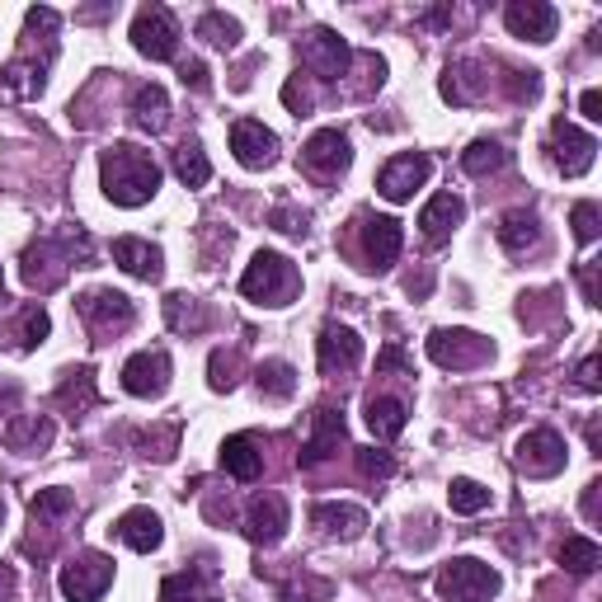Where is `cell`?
<instances>
[{"instance_id": "obj_1", "label": "cell", "mask_w": 602, "mask_h": 602, "mask_svg": "<svg viewBox=\"0 0 602 602\" xmlns=\"http://www.w3.org/2000/svg\"><path fill=\"white\" fill-rule=\"evenodd\" d=\"M99 184H104V198L118 208H142L155 198L160 189V165L132 142H113L104 155H99Z\"/></svg>"}, {"instance_id": "obj_2", "label": "cell", "mask_w": 602, "mask_h": 602, "mask_svg": "<svg viewBox=\"0 0 602 602\" xmlns=\"http://www.w3.org/2000/svg\"><path fill=\"white\" fill-rule=\"evenodd\" d=\"M297 288H301V278L292 269V259L278 254V250H259L250 259V269L240 273V292H245L250 301H264V307H288V301L297 297Z\"/></svg>"}, {"instance_id": "obj_3", "label": "cell", "mask_w": 602, "mask_h": 602, "mask_svg": "<svg viewBox=\"0 0 602 602\" xmlns=\"http://www.w3.org/2000/svg\"><path fill=\"white\" fill-rule=\"evenodd\" d=\"M433 593L448 602H490L499 593V570L475 555H456L433 574Z\"/></svg>"}, {"instance_id": "obj_4", "label": "cell", "mask_w": 602, "mask_h": 602, "mask_svg": "<svg viewBox=\"0 0 602 602\" xmlns=\"http://www.w3.org/2000/svg\"><path fill=\"white\" fill-rule=\"evenodd\" d=\"M76 311H80V320H86V330L94 334V344H104V339L123 334L132 320H137L132 301L123 292H113V288H90L86 297L76 301Z\"/></svg>"}, {"instance_id": "obj_5", "label": "cell", "mask_w": 602, "mask_h": 602, "mask_svg": "<svg viewBox=\"0 0 602 602\" xmlns=\"http://www.w3.org/2000/svg\"><path fill=\"white\" fill-rule=\"evenodd\" d=\"M62 598L67 602H99L113 584V560L104 551H80L76 560L62 565Z\"/></svg>"}, {"instance_id": "obj_6", "label": "cell", "mask_w": 602, "mask_h": 602, "mask_svg": "<svg viewBox=\"0 0 602 602\" xmlns=\"http://www.w3.org/2000/svg\"><path fill=\"white\" fill-rule=\"evenodd\" d=\"M429 358L438 368H452V372H471L480 363H490L494 358V344L485 334L475 330H433L429 334Z\"/></svg>"}, {"instance_id": "obj_7", "label": "cell", "mask_w": 602, "mask_h": 602, "mask_svg": "<svg viewBox=\"0 0 602 602\" xmlns=\"http://www.w3.org/2000/svg\"><path fill=\"white\" fill-rule=\"evenodd\" d=\"M132 48L151 57V62H170L179 52V24L165 6H142L132 19Z\"/></svg>"}, {"instance_id": "obj_8", "label": "cell", "mask_w": 602, "mask_h": 602, "mask_svg": "<svg viewBox=\"0 0 602 602\" xmlns=\"http://www.w3.org/2000/svg\"><path fill=\"white\" fill-rule=\"evenodd\" d=\"M429 174H433V155L405 151V155H395V160H387V165H381L377 193L391 198V203H405V198H414V189L429 184Z\"/></svg>"}, {"instance_id": "obj_9", "label": "cell", "mask_w": 602, "mask_h": 602, "mask_svg": "<svg viewBox=\"0 0 602 602\" xmlns=\"http://www.w3.org/2000/svg\"><path fill=\"white\" fill-rule=\"evenodd\" d=\"M301 165H307L320 184H330V179H339L349 165H353V147H349V137L339 132V128H320L307 147H301Z\"/></svg>"}, {"instance_id": "obj_10", "label": "cell", "mask_w": 602, "mask_h": 602, "mask_svg": "<svg viewBox=\"0 0 602 602\" xmlns=\"http://www.w3.org/2000/svg\"><path fill=\"white\" fill-rule=\"evenodd\" d=\"M123 391L137 400H155L170 391V353L165 349H142L123 363Z\"/></svg>"}, {"instance_id": "obj_11", "label": "cell", "mask_w": 602, "mask_h": 602, "mask_svg": "<svg viewBox=\"0 0 602 602\" xmlns=\"http://www.w3.org/2000/svg\"><path fill=\"white\" fill-rule=\"evenodd\" d=\"M593 155H598L593 137L579 132V128H570L565 118H555V123H551V160H555V170L570 174V179H579V174L593 170Z\"/></svg>"}, {"instance_id": "obj_12", "label": "cell", "mask_w": 602, "mask_h": 602, "mask_svg": "<svg viewBox=\"0 0 602 602\" xmlns=\"http://www.w3.org/2000/svg\"><path fill=\"white\" fill-rule=\"evenodd\" d=\"M344 438H349V429H344V414H339L334 405H320L315 414H311V438H307V448H301V471H311V466H325V461L344 448Z\"/></svg>"}, {"instance_id": "obj_13", "label": "cell", "mask_w": 602, "mask_h": 602, "mask_svg": "<svg viewBox=\"0 0 602 602\" xmlns=\"http://www.w3.org/2000/svg\"><path fill=\"white\" fill-rule=\"evenodd\" d=\"M76 264V254L62 245V240H38V245L24 250V283L38 292H52L67 278V269Z\"/></svg>"}, {"instance_id": "obj_14", "label": "cell", "mask_w": 602, "mask_h": 602, "mask_svg": "<svg viewBox=\"0 0 602 602\" xmlns=\"http://www.w3.org/2000/svg\"><path fill=\"white\" fill-rule=\"evenodd\" d=\"M518 466L528 475H560L565 471V438L555 429H532L518 438Z\"/></svg>"}, {"instance_id": "obj_15", "label": "cell", "mask_w": 602, "mask_h": 602, "mask_svg": "<svg viewBox=\"0 0 602 602\" xmlns=\"http://www.w3.org/2000/svg\"><path fill=\"white\" fill-rule=\"evenodd\" d=\"M315 363L325 377L334 372H353L358 363H363V339H358V330L349 325H325L315 339Z\"/></svg>"}, {"instance_id": "obj_16", "label": "cell", "mask_w": 602, "mask_h": 602, "mask_svg": "<svg viewBox=\"0 0 602 602\" xmlns=\"http://www.w3.org/2000/svg\"><path fill=\"white\" fill-rule=\"evenodd\" d=\"M301 62L315 71V80H339V76L349 71L353 52H349V43L334 29H311L307 48H301Z\"/></svg>"}, {"instance_id": "obj_17", "label": "cell", "mask_w": 602, "mask_h": 602, "mask_svg": "<svg viewBox=\"0 0 602 602\" xmlns=\"http://www.w3.org/2000/svg\"><path fill=\"white\" fill-rule=\"evenodd\" d=\"M504 24H509V33H518V38H532V43H551L560 14H555V6H546V0H509V6H504Z\"/></svg>"}, {"instance_id": "obj_18", "label": "cell", "mask_w": 602, "mask_h": 602, "mask_svg": "<svg viewBox=\"0 0 602 602\" xmlns=\"http://www.w3.org/2000/svg\"><path fill=\"white\" fill-rule=\"evenodd\" d=\"M231 151L245 170H269L278 160V137L264 123H254V118H240L231 128Z\"/></svg>"}, {"instance_id": "obj_19", "label": "cell", "mask_w": 602, "mask_h": 602, "mask_svg": "<svg viewBox=\"0 0 602 602\" xmlns=\"http://www.w3.org/2000/svg\"><path fill=\"white\" fill-rule=\"evenodd\" d=\"M288 532V499L283 494H259L245 513V536L254 546H278Z\"/></svg>"}, {"instance_id": "obj_20", "label": "cell", "mask_w": 602, "mask_h": 602, "mask_svg": "<svg viewBox=\"0 0 602 602\" xmlns=\"http://www.w3.org/2000/svg\"><path fill=\"white\" fill-rule=\"evenodd\" d=\"M400 245H405V231H400L395 217H368L363 222V254H368V269H391Z\"/></svg>"}, {"instance_id": "obj_21", "label": "cell", "mask_w": 602, "mask_h": 602, "mask_svg": "<svg viewBox=\"0 0 602 602\" xmlns=\"http://www.w3.org/2000/svg\"><path fill=\"white\" fill-rule=\"evenodd\" d=\"M113 264L128 269L132 278H142V283H155L160 273H165V254L151 240H137V235H118L113 240Z\"/></svg>"}, {"instance_id": "obj_22", "label": "cell", "mask_w": 602, "mask_h": 602, "mask_svg": "<svg viewBox=\"0 0 602 602\" xmlns=\"http://www.w3.org/2000/svg\"><path fill=\"white\" fill-rule=\"evenodd\" d=\"M6 448L19 452V456H38V452H48L52 448V438H57V424L48 414H19L6 424Z\"/></svg>"}, {"instance_id": "obj_23", "label": "cell", "mask_w": 602, "mask_h": 602, "mask_svg": "<svg viewBox=\"0 0 602 602\" xmlns=\"http://www.w3.org/2000/svg\"><path fill=\"white\" fill-rule=\"evenodd\" d=\"M113 532L137 555H151V551H160V541H165V523H160V513H151V509H128L113 523Z\"/></svg>"}, {"instance_id": "obj_24", "label": "cell", "mask_w": 602, "mask_h": 602, "mask_svg": "<svg viewBox=\"0 0 602 602\" xmlns=\"http://www.w3.org/2000/svg\"><path fill=\"white\" fill-rule=\"evenodd\" d=\"M217 461H222V471L231 480H240V485H250V480H259V471H264V452H259V438L254 433L227 438L222 452H217Z\"/></svg>"}, {"instance_id": "obj_25", "label": "cell", "mask_w": 602, "mask_h": 602, "mask_svg": "<svg viewBox=\"0 0 602 602\" xmlns=\"http://www.w3.org/2000/svg\"><path fill=\"white\" fill-rule=\"evenodd\" d=\"M461 217H466V203H461L456 193H438V198H429V208L419 212V231H424L429 245H443L461 227Z\"/></svg>"}, {"instance_id": "obj_26", "label": "cell", "mask_w": 602, "mask_h": 602, "mask_svg": "<svg viewBox=\"0 0 602 602\" xmlns=\"http://www.w3.org/2000/svg\"><path fill=\"white\" fill-rule=\"evenodd\" d=\"M311 523L330 536H344V541H358L368 532V509L358 504H311Z\"/></svg>"}, {"instance_id": "obj_27", "label": "cell", "mask_w": 602, "mask_h": 602, "mask_svg": "<svg viewBox=\"0 0 602 602\" xmlns=\"http://www.w3.org/2000/svg\"><path fill=\"white\" fill-rule=\"evenodd\" d=\"M499 245H504L509 254H528L541 245V222H536V212L528 208H513L499 217Z\"/></svg>"}, {"instance_id": "obj_28", "label": "cell", "mask_w": 602, "mask_h": 602, "mask_svg": "<svg viewBox=\"0 0 602 602\" xmlns=\"http://www.w3.org/2000/svg\"><path fill=\"white\" fill-rule=\"evenodd\" d=\"M368 429L381 438V443L400 438V433H405V400H395V395H372V400H368Z\"/></svg>"}, {"instance_id": "obj_29", "label": "cell", "mask_w": 602, "mask_h": 602, "mask_svg": "<svg viewBox=\"0 0 602 602\" xmlns=\"http://www.w3.org/2000/svg\"><path fill=\"white\" fill-rule=\"evenodd\" d=\"M254 381H259V395L292 400V391H297V368L288 363V358H264V363L254 368Z\"/></svg>"}, {"instance_id": "obj_30", "label": "cell", "mask_w": 602, "mask_h": 602, "mask_svg": "<svg viewBox=\"0 0 602 602\" xmlns=\"http://www.w3.org/2000/svg\"><path fill=\"white\" fill-rule=\"evenodd\" d=\"M165 320L174 334H198L208 330V307L198 297H184V292H170L165 297Z\"/></svg>"}, {"instance_id": "obj_31", "label": "cell", "mask_w": 602, "mask_h": 602, "mask_svg": "<svg viewBox=\"0 0 602 602\" xmlns=\"http://www.w3.org/2000/svg\"><path fill=\"white\" fill-rule=\"evenodd\" d=\"M132 118H137V128L160 132V128H165V118H170V94L160 86H142V90H137V99H132Z\"/></svg>"}, {"instance_id": "obj_32", "label": "cell", "mask_w": 602, "mask_h": 602, "mask_svg": "<svg viewBox=\"0 0 602 602\" xmlns=\"http://www.w3.org/2000/svg\"><path fill=\"white\" fill-rule=\"evenodd\" d=\"M504 165H509V151L499 147V142H490V137H480V142H471L466 151H461V170H466V174H475V179L499 174Z\"/></svg>"}, {"instance_id": "obj_33", "label": "cell", "mask_w": 602, "mask_h": 602, "mask_svg": "<svg viewBox=\"0 0 602 602\" xmlns=\"http://www.w3.org/2000/svg\"><path fill=\"white\" fill-rule=\"evenodd\" d=\"M57 405L62 410H90V405H99V391H94V372L90 368H76V372H67V381L57 387Z\"/></svg>"}, {"instance_id": "obj_34", "label": "cell", "mask_w": 602, "mask_h": 602, "mask_svg": "<svg viewBox=\"0 0 602 602\" xmlns=\"http://www.w3.org/2000/svg\"><path fill=\"white\" fill-rule=\"evenodd\" d=\"M174 174H179V184H184V189H203L208 179H212L208 151L198 147V142H184V147L174 151Z\"/></svg>"}, {"instance_id": "obj_35", "label": "cell", "mask_w": 602, "mask_h": 602, "mask_svg": "<svg viewBox=\"0 0 602 602\" xmlns=\"http://www.w3.org/2000/svg\"><path fill=\"white\" fill-rule=\"evenodd\" d=\"M560 565L570 574H593L602 565V551L593 536H565V546H560Z\"/></svg>"}, {"instance_id": "obj_36", "label": "cell", "mask_w": 602, "mask_h": 602, "mask_svg": "<svg viewBox=\"0 0 602 602\" xmlns=\"http://www.w3.org/2000/svg\"><path fill=\"white\" fill-rule=\"evenodd\" d=\"M448 504H452V513H480V509H490V490L480 480L456 475L448 485Z\"/></svg>"}, {"instance_id": "obj_37", "label": "cell", "mask_w": 602, "mask_h": 602, "mask_svg": "<svg viewBox=\"0 0 602 602\" xmlns=\"http://www.w3.org/2000/svg\"><path fill=\"white\" fill-rule=\"evenodd\" d=\"M67 513H76V494L71 490H38L33 504H29L33 523H52V518H67Z\"/></svg>"}, {"instance_id": "obj_38", "label": "cell", "mask_w": 602, "mask_h": 602, "mask_svg": "<svg viewBox=\"0 0 602 602\" xmlns=\"http://www.w3.org/2000/svg\"><path fill=\"white\" fill-rule=\"evenodd\" d=\"M203 584H208V574H203V570L170 574L165 584H160V602H203Z\"/></svg>"}, {"instance_id": "obj_39", "label": "cell", "mask_w": 602, "mask_h": 602, "mask_svg": "<svg viewBox=\"0 0 602 602\" xmlns=\"http://www.w3.org/2000/svg\"><path fill=\"white\" fill-rule=\"evenodd\" d=\"M198 38H208V43H217V48H235L240 43V24L227 10H208L203 19H198Z\"/></svg>"}, {"instance_id": "obj_40", "label": "cell", "mask_w": 602, "mask_h": 602, "mask_svg": "<svg viewBox=\"0 0 602 602\" xmlns=\"http://www.w3.org/2000/svg\"><path fill=\"white\" fill-rule=\"evenodd\" d=\"M48 334H52L48 311H43V307H29V311H19V330L6 334V339H19V349H38Z\"/></svg>"}, {"instance_id": "obj_41", "label": "cell", "mask_w": 602, "mask_h": 602, "mask_svg": "<svg viewBox=\"0 0 602 602\" xmlns=\"http://www.w3.org/2000/svg\"><path fill=\"white\" fill-rule=\"evenodd\" d=\"M330 593H334L330 579H311V574L283 584V602H330Z\"/></svg>"}, {"instance_id": "obj_42", "label": "cell", "mask_w": 602, "mask_h": 602, "mask_svg": "<svg viewBox=\"0 0 602 602\" xmlns=\"http://www.w3.org/2000/svg\"><path fill=\"white\" fill-rule=\"evenodd\" d=\"M570 227H574V240H579V245H593L598 231H602V212H598V203H574Z\"/></svg>"}, {"instance_id": "obj_43", "label": "cell", "mask_w": 602, "mask_h": 602, "mask_svg": "<svg viewBox=\"0 0 602 602\" xmlns=\"http://www.w3.org/2000/svg\"><path fill=\"white\" fill-rule=\"evenodd\" d=\"M235 368H240V358L227 353V349H217L208 358V381H212V391H235Z\"/></svg>"}, {"instance_id": "obj_44", "label": "cell", "mask_w": 602, "mask_h": 602, "mask_svg": "<svg viewBox=\"0 0 602 602\" xmlns=\"http://www.w3.org/2000/svg\"><path fill=\"white\" fill-rule=\"evenodd\" d=\"M504 90H509L513 104H532V99L541 94V76L536 71H509L504 76Z\"/></svg>"}, {"instance_id": "obj_45", "label": "cell", "mask_w": 602, "mask_h": 602, "mask_svg": "<svg viewBox=\"0 0 602 602\" xmlns=\"http://www.w3.org/2000/svg\"><path fill=\"white\" fill-rule=\"evenodd\" d=\"M358 471H363L368 480H387L395 471V456L381 452V448H358Z\"/></svg>"}, {"instance_id": "obj_46", "label": "cell", "mask_w": 602, "mask_h": 602, "mask_svg": "<svg viewBox=\"0 0 602 602\" xmlns=\"http://www.w3.org/2000/svg\"><path fill=\"white\" fill-rule=\"evenodd\" d=\"M283 104H288L297 118H307V113H311V94L301 90V76H292L288 86H283Z\"/></svg>"}, {"instance_id": "obj_47", "label": "cell", "mask_w": 602, "mask_h": 602, "mask_svg": "<svg viewBox=\"0 0 602 602\" xmlns=\"http://www.w3.org/2000/svg\"><path fill=\"white\" fill-rule=\"evenodd\" d=\"M179 76H184V86L198 90V94H208V90H212V80H208V67H203V62H184V67H179Z\"/></svg>"}, {"instance_id": "obj_48", "label": "cell", "mask_w": 602, "mask_h": 602, "mask_svg": "<svg viewBox=\"0 0 602 602\" xmlns=\"http://www.w3.org/2000/svg\"><path fill=\"white\" fill-rule=\"evenodd\" d=\"M273 227H278V231H292V235H301V231H307V212L273 208Z\"/></svg>"}, {"instance_id": "obj_49", "label": "cell", "mask_w": 602, "mask_h": 602, "mask_svg": "<svg viewBox=\"0 0 602 602\" xmlns=\"http://www.w3.org/2000/svg\"><path fill=\"white\" fill-rule=\"evenodd\" d=\"M579 391H602V377H598V358H584V363H579Z\"/></svg>"}, {"instance_id": "obj_50", "label": "cell", "mask_w": 602, "mask_h": 602, "mask_svg": "<svg viewBox=\"0 0 602 602\" xmlns=\"http://www.w3.org/2000/svg\"><path fill=\"white\" fill-rule=\"evenodd\" d=\"M391 368H395V372H410V358L400 353V349H387V353L377 358V372H391Z\"/></svg>"}, {"instance_id": "obj_51", "label": "cell", "mask_w": 602, "mask_h": 602, "mask_svg": "<svg viewBox=\"0 0 602 602\" xmlns=\"http://www.w3.org/2000/svg\"><path fill=\"white\" fill-rule=\"evenodd\" d=\"M579 109H584L589 123H602V94H598V90H584V99H579Z\"/></svg>"}, {"instance_id": "obj_52", "label": "cell", "mask_w": 602, "mask_h": 602, "mask_svg": "<svg viewBox=\"0 0 602 602\" xmlns=\"http://www.w3.org/2000/svg\"><path fill=\"white\" fill-rule=\"evenodd\" d=\"M579 278H584V297H589L593 307H598V259H589L584 273H579Z\"/></svg>"}, {"instance_id": "obj_53", "label": "cell", "mask_w": 602, "mask_h": 602, "mask_svg": "<svg viewBox=\"0 0 602 602\" xmlns=\"http://www.w3.org/2000/svg\"><path fill=\"white\" fill-rule=\"evenodd\" d=\"M14 589H19V579H14V570L6 565V560H0V602H6Z\"/></svg>"}, {"instance_id": "obj_54", "label": "cell", "mask_w": 602, "mask_h": 602, "mask_svg": "<svg viewBox=\"0 0 602 602\" xmlns=\"http://www.w3.org/2000/svg\"><path fill=\"white\" fill-rule=\"evenodd\" d=\"M598 480H593V485H584V518H589V523H593V518H598Z\"/></svg>"}, {"instance_id": "obj_55", "label": "cell", "mask_w": 602, "mask_h": 602, "mask_svg": "<svg viewBox=\"0 0 602 602\" xmlns=\"http://www.w3.org/2000/svg\"><path fill=\"white\" fill-rule=\"evenodd\" d=\"M0 518H6V504H0Z\"/></svg>"}, {"instance_id": "obj_56", "label": "cell", "mask_w": 602, "mask_h": 602, "mask_svg": "<svg viewBox=\"0 0 602 602\" xmlns=\"http://www.w3.org/2000/svg\"><path fill=\"white\" fill-rule=\"evenodd\" d=\"M0 288H6V278H0Z\"/></svg>"}, {"instance_id": "obj_57", "label": "cell", "mask_w": 602, "mask_h": 602, "mask_svg": "<svg viewBox=\"0 0 602 602\" xmlns=\"http://www.w3.org/2000/svg\"><path fill=\"white\" fill-rule=\"evenodd\" d=\"M203 602H212V598H203Z\"/></svg>"}]
</instances>
